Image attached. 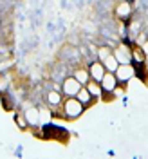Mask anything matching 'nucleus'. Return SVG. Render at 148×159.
I'll use <instances>...</instances> for the list:
<instances>
[{
	"label": "nucleus",
	"mask_w": 148,
	"mask_h": 159,
	"mask_svg": "<svg viewBox=\"0 0 148 159\" xmlns=\"http://www.w3.org/2000/svg\"><path fill=\"white\" fill-rule=\"evenodd\" d=\"M85 110V105L79 101L76 96H67V99L63 101V107H61V112L67 119H76L83 114Z\"/></svg>",
	"instance_id": "1"
},
{
	"label": "nucleus",
	"mask_w": 148,
	"mask_h": 159,
	"mask_svg": "<svg viewBox=\"0 0 148 159\" xmlns=\"http://www.w3.org/2000/svg\"><path fill=\"white\" fill-rule=\"evenodd\" d=\"M116 78H118L119 83H127L136 76V67L132 63H119V67L116 69Z\"/></svg>",
	"instance_id": "2"
},
{
	"label": "nucleus",
	"mask_w": 148,
	"mask_h": 159,
	"mask_svg": "<svg viewBox=\"0 0 148 159\" xmlns=\"http://www.w3.org/2000/svg\"><path fill=\"white\" fill-rule=\"evenodd\" d=\"M101 89H103V94H110V92H116V89H118V78H116V74L114 72H110V70H107L105 72V76L101 78Z\"/></svg>",
	"instance_id": "3"
},
{
	"label": "nucleus",
	"mask_w": 148,
	"mask_h": 159,
	"mask_svg": "<svg viewBox=\"0 0 148 159\" xmlns=\"http://www.w3.org/2000/svg\"><path fill=\"white\" fill-rule=\"evenodd\" d=\"M81 87H83V85H81L74 76H69V78L63 80V83H61V92H63L65 96H76Z\"/></svg>",
	"instance_id": "4"
},
{
	"label": "nucleus",
	"mask_w": 148,
	"mask_h": 159,
	"mask_svg": "<svg viewBox=\"0 0 148 159\" xmlns=\"http://www.w3.org/2000/svg\"><path fill=\"white\" fill-rule=\"evenodd\" d=\"M89 72H90V80H96V81H101V78L105 76V63L101 60H94L92 63L89 65Z\"/></svg>",
	"instance_id": "5"
},
{
	"label": "nucleus",
	"mask_w": 148,
	"mask_h": 159,
	"mask_svg": "<svg viewBox=\"0 0 148 159\" xmlns=\"http://www.w3.org/2000/svg\"><path fill=\"white\" fill-rule=\"evenodd\" d=\"M112 52H114V56L118 58L119 63H132V61H134V58H132V49L127 47V45H118Z\"/></svg>",
	"instance_id": "6"
},
{
	"label": "nucleus",
	"mask_w": 148,
	"mask_h": 159,
	"mask_svg": "<svg viewBox=\"0 0 148 159\" xmlns=\"http://www.w3.org/2000/svg\"><path fill=\"white\" fill-rule=\"evenodd\" d=\"M132 15V6H130V2H125V0H121L118 6H116V16L121 20H127Z\"/></svg>",
	"instance_id": "7"
},
{
	"label": "nucleus",
	"mask_w": 148,
	"mask_h": 159,
	"mask_svg": "<svg viewBox=\"0 0 148 159\" xmlns=\"http://www.w3.org/2000/svg\"><path fill=\"white\" fill-rule=\"evenodd\" d=\"M24 114H25L27 123H29L31 127H36V125H40V109H38V107H29V109L25 110Z\"/></svg>",
	"instance_id": "8"
},
{
	"label": "nucleus",
	"mask_w": 148,
	"mask_h": 159,
	"mask_svg": "<svg viewBox=\"0 0 148 159\" xmlns=\"http://www.w3.org/2000/svg\"><path fill=\"white\" fill-rule=\"evenodd\" d=\"M45 99H47V105L49 107H60L61 105V92L58 89H52L47 92Z\"/></svg>",
	"instance_id": "9"
},
{
	"label": "nucleus",
	"mask_w": 148,
	"mask_h": 159,
	"mask_svg": "<svg viewBox=\"0 0 148 159\" xmlns=\"http://www.w3.org/2000/svg\"><path fill=\"white\" fill-rule=\"evenodd\" d=\"M76 98H78L79 101H81V103L85 105V107H89V105H92V101H94V96H92V94L89 92V89H87L85 85H83V87L79 89V92L76 94Z\"/></svg>",
	"instance_id": "10"
},
{
	"label": "nucleus",
	"mask_w": 148,
	"mask_h": 159,
	"mask_svg": "<svg viewBox=\"0 0 148 159\" xmlns=\"http://www.w3.org/2000/svg\"><path fill=\"white\" fill-rule=\"evenodd\" d=\"M87 89H89V92L94 96V98H99V96H103V89H101V83L99 81H96V80H90L89 83L85 85Z\"/></svg>",
	"instance_id": "11"
},
{
	"label": "nucleus",
	"mask_w": 148,
	"mask_h": 159,
	"mask_svg": "<svg viewBox=\"0 0 148 159\" xmlns=\"http://www.w3.org/2000/svg\"><path fill=\"white\" fill-rule=\"evenodd\" d=\"M74 78L78 80L81 85H87L90 81V72H89V69H78V70H74V74H72Z\"/></svg>",
	"instance_id": "12"
},
{
	"label": "nucleus",
	"mask_w": 148,
	"mask_h": 159,
	"mask_svg": "<svg viewBox=\"0 0 148 159\" xmlns=\"http://www.w3.org/2000/svg\"><path fill=\"white\" fill-rule=\"evenodd\" d=\"M103 63H105V69L110 70V72H116V69L119 67V61H118V58L114 56V52H112V54H109L107 58L103 60Z\"/></svg>",
	"instance_id": "13"
},
{
	"label": "nucleus",
	"mask_w": 148,
	"mask_h": 159,
	"mask_svg": "<svg viewBox=\"0 0 148 159\" xmlns=\"http://www.w3.org/2000/svg\"><path fill=\"white\" fill-rule=\"evenodd\" d=\"M132 58H134V61H136V63H145L146 54L143 52V49H141V47H134V49H132Z\"/></svg>",
	"instance_id": "14"
},
{
	"label": "nucleus",
	"mask_w": 148,
	"mask_h": 159,
	"mask_svg": "<svg viewBox=\"0 0 148 159\" xmlns=\"http://www.w3.org/2000/svg\"><path fill=\"white\" fill-rule=\"evenodd\" d=\"M15 123L18 125L20 130H25L29 127V123H27V118H25V114H16L15 116Z\"/></svg>",
	"instance_id": "15"
},
{
	"label": "nucleus",
	"mask_w": 148,
	"mask_h": 159,
	"mask_svg": "<svg viewBox=\"0 0 148 159\" xmlns=\"http://www.w3.org/2000/svg\"><path fill=\"white\" fill-rule=\"evenodd\" d=\"M52 118V112L49 109H40V123H49Z\"/></svg>",
	"instance_id": "16"
},
{
	"label": "nucleus",
	"mask_w": 148,
	"mask_h": 159,
	"mask_svg": "<svg viewBox=\"0 0 148 159\" xmlns=\"http://www.w3.org/2000/svg\"><path fill=\"white\" fill-rule=\"evenodd\" d=\"M109 54H112V49H110V47H107V45H101V47L98 49V60H101V61L107 58Z\"/></svg>",
	"instance_id": "17"
},
{
	"label": "nucleus",
	"mask_w": 148,
	"mask_h": 159,
	"mask_svg": "<svg viewBox=\"0 0 148 159\" xmlns=\"http://www.w3.org/2000/svg\"><path fill=\"white\" fill-rule=\"evenodd\" d=\"M141 49H143V52L145 54H148V40H145V42H141V45H139Z\"/></svg>",
	"instance_id": "18"
},
{
	"label": "nucleus",
	"mask_w": 148,
	"mask_h": 159,
	"mask_svg": "<svg viewBox=\"0 0 148 159\" xmlns=\"http://www.w3.org/2000/svg\"><path fill=\"white\" fill-rule=\"evenodd\" d=\"M145 67H146V70H148V54H146V58H145Z\"/></svg>",
	"instance_id": "19"
}]
</instances>
